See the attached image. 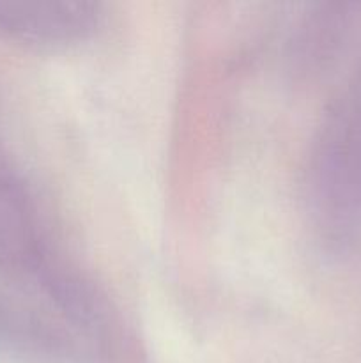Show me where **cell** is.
I'll return each mask as SVG.
<instances>
[{
    "label": "cell",
    "instance_id": "1",
    "mask_svg": "<svg viewBox=\"0 0 361 363\" xmlns=\"http://www.w3.org/2000/svg\"><path fill=\"white\" fill-rule=\"evenodd\" d=\"M98 11L80 2H0V34L38 45H66L98 27Z\"/></svg>",
    "mask_w": 361,
    "mask_h": 363
}]
</instances>
